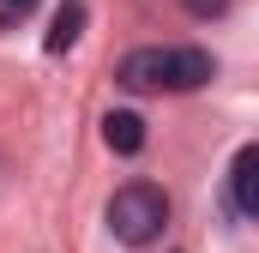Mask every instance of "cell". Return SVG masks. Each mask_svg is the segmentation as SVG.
<instances>
[{"mask_svg":"<svg viewBox=\"0 0 259 253\" xmlns=\"http://www.w3.org/2000/svg\"><path fill=\"white\" fill-rule=\"evenodd\" d=\"M217 61L205 49H133L121 61V85L127 91H199L211 85Z\"/></svg>","mask_w":259,"mask_h":253,"instance_id":"6da1fadb","label":"cell"},{"mask_svg":"<svg viewBox=\"0 0 259 253\" xmlns=\"http://www.w3.org/2000/svg\"><path fill=\"white\" fill-rule=\"evenodd\" d=\"M163 223H169V199H163V187H151V181H127V187L109 199V235L127 241V247H151L163 235Z\"/></svg>","mask_w":259,"mask_h":253,"instance_id":"7a4b0ae2","label":"cell"},{"mask_svg":"<svg viewBox=\"0 0 259 253\" xmlns=\"http://www.w3.org/2000/svg\"><path fill=\"white\" fill-rule=\"evenodd\" d=\"M229 199H235L241 217L259 223V145H247V151L235 157V169H229Z\"/></svg>","mask_w":259,"mask_h":253,"instance_id":"3957f363","label":"cell"},{"mask_svg":"<svg viewBox=\"0 0 259 253\" xmlns=\"http://www.w3.org/2000/svg\"><path fill=\"white\" fill-rule=\"evenodd\" d=\"M103 145H109V151H121V157H133V151L145 145V121H139L133 109H115V115H103Z\"/></svg>","mask_w":259,"mask_h":253,"instance_id":"277c9868","label":"cell"},{"mask_svg":"<svg viewBox=\"0 0 259 253\" xmlns=\"http://www.w3.org/2000/svg\"><path fill=\"white\" fill-rule=\"evenodd\" d=\"M84 36V0H66L61 12H55V24H49V49L61 55V49H72Z\"/></svg>","mask_w":259,"mask_h":253,"instance_id":"5b68a950","label":"cell"},{"mask_svg":"<svg viewBox=\"0 0 259 253\" xmlns=\"http://www.w3.org/2000/svg\"><path fill=\"white\" fill-rule=\"evenodd\" d=\"M193 18H217V12H229V0H181Z\"/></svg>","mask_w":259,"mask_h":253,"instance_id":"8992f818","label":"cell"},{"mask_svg":"<svg viewBox=\"0 0 259 253\" xmlns=\"http://www.w3.org/2000/svg\"><path fill=\"white\" fill-rule=\"evenodd\" d=\"M30 6H36V0H0V12H6V18H12V12H18V18H24V12H30Z\"/></svg>","mask_w":259,"mask_h":253,"instance_id":"52a82bcc","label":"cell"}]
</instances>
